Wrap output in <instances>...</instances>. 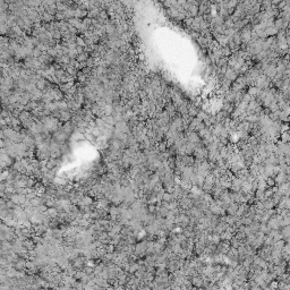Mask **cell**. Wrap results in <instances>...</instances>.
<instances>
[{"label":"cell","instance_id":"cell-1","mask_svg":"<svg viewBox=\"0 0 290 290\" xmlns=\"http://www.w3.org/2000/svg\"><path fill=\"white\" fill-rule=\"evenodd\" d=\"M239 72L238 70H236V69H232V68H229L228 67V69L226 70V73H224V75H223V77L226 79H228V81H230V82H232V81H236L238 77H239Z\"/></svg>","mask_w":290,"mask_h":290},{"label":"cell","instance_id":"cell-2","mask_svg":"<svg viewBox=\"0 0 290 290\" xmlns=\"http://www.w3.org/2000/svg\"><path fill=\"white\" fill-rule=\"evenodd\" d=\"M164 111H166V112L170 116V118H171V117H175V113L177 111V108H176L171 102H169V103L166 105V110H164Z\"/></svg>","mask_w":290,"mask_h":290},{"label":"cell","instance_id":"cell-3","mask_svg":"<svg viewBox=\"0 0 290 290\" xmlns=\"http://www.w3.org/2000/svg\"><path fill=\"white\" fill-rule=\"evenodd\" d=\"M258 91H260V90L257 89V87H255V86H252L247 94H248V95H251L252 98H254V96H256V95H257Z\"/></svg>","mask_w":290,"mask_h":290},{"label":"cell","instance_id":"cell-4","mask_svg":"<svg viewBox=\"0 0 290 290\" xmlns=\"http://www.w3.org/2000/svg\"><path fill=\"white\" fill-rule=\"evenodd\" d=\"M166 148H167V143H160V144H159V150H160L161 152H164Z\"/></svg>","mask_w":290,"mask_h":290}]
</instances>
